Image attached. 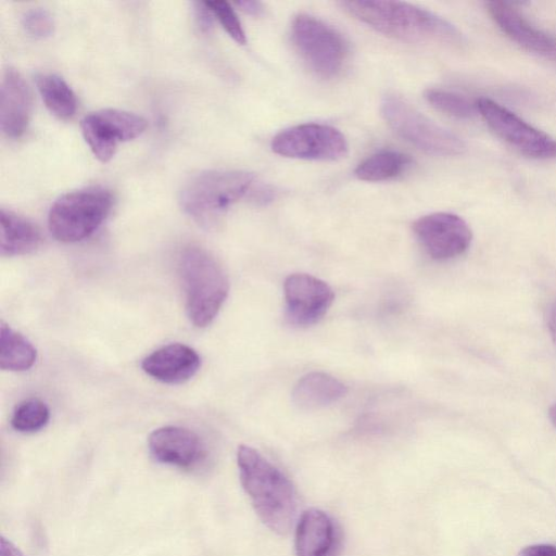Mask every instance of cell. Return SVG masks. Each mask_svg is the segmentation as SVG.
Returning <instances> with one entry per match:
<instances>
[{
  "label": "cell",
  "mask_w": 556,
  "mask_h": 556,
  "mask_svg": "<svg viewBox=\"0 0 556 556\" xmlns=\"http://www.w3.org/2000/svg\"><path fill=\"white\" fill-rule=\"evenodd\" d=\"M240 482L262 522L287 534L294 525L298 495L290 479L258 451L240 445L237 452Z\"/></svg>",
  "instance_id": "1"
},
{
  "label": "cell",
  "mask_w": 556,
  "mask_h": 556,
  "mask_svg": "<svg viewBox=\"0 0 556 556\" xmlns=\"http://www.w3.org/2000/svg\"><path fill=\"white\" fill-rule=\"evenodd\" d=\"M340 7L377 31L408 42L435 41L460 45L459 29L443 17L420 7L401 1L350 0Z\"/></svg>",
  "instance_id": "2"
},
{
  "label": "cell",
  "mask_w": 556,
  "mask_h": 556,
  "mask_svg": "<svg viewBox=\"0 0 556 556\" xmlns=\"http://www.w3.org/2000/svg\"><path fill=\"white\" fill-rule=\"evenodd\" d=\"M256 182L244 170L211 169L191 176L179 192V203L195 224L203 229L215 228L225 212L247 198Z\"/></svg>",
  "instance_id": "3"
},
{
  "label": "cell",
  "mask_w": 556,
  "mask_h": 556,
  "mask_svg": "<svg viewBox=\"0 0 556 556\" xmlns=\"http://www.w3.org/2000/svg\"><path fill=\"white\" fill-rule=\"evenodd\" d=\"M178 267L188 318L195 327H206L228 296V277L217 260L197 245L181 251Z\"/></svg>",
  "instance_id": "4"
},
{
  "label": "cell",
  "mask_w": 556,
  "mask_h": 556,
  "mask_svg": "<svg viewBox=\"0 0 556 556\" xmlns=\"http://www.w3.org/2000/svg\"><path fill=\"white\" fill-rule=\"evenodd\" d=\"M112 205V193L101 187L67 192L58 198L49 210V231L61 242L81 241L101 226Z\"/></svg>",
  "instance_id": "5"
},
{
  "label": "cell",
  "mask_w": 556,
  "mask_h": 556,
  "mask_svg": "<svg viewBox=\"0 0 556 556\" xmlns=\"http://www.w3.org/2000/svg\"><path fill=\"white\" fill-rule=\"evenodd\" d=\"M380 112L399 136L427 153L454 156L466 151V144L458 136L428 118L399 96H384Z\"/></svg>",
  "instance_id": "6"
},
{
  "label": "cell",
  "mask_w": 556,
  "mask_h": 556,
  "mask_svg": "<svg viewBox=\"0 0 556 556\" xmlns=\"http://www.w3.org/2000/svg\"><path fill=\"white\" fill-rule=\"evenodd\" d=\"M291 38L308 68L321 78L337 76L348 58L342 35L324 21L299 14L291 23Z\"/></svg>",
  "instance_id": "7"
},
{
  "label": "cell",
  "mask_w": 556,
  "mask_h": 556,
  "mask_svg": "<svg viewBox=\"0 0 556 556\" xmlns=\"http://www.w3.org/2000/svg\"><path fill=\"white\" fill-rule=\"evenodd\" d=\"M477 110L486 125L521 154L536 160L556 159V139L531 126L500 103L480 98Z\"/></svg>",
  "instance_id": "8"
},
{
  "label": "cell",
  "mask_w": 556,
  "mask_h": 556,
  "mask_svg": "<svg viewBox=\"0 0 556 556\" xmlns=\"http://www.w3.org/2000/svg\"><path fill=\"white\" fill-rule=\"evenodd\" d=\"M270 147L281 156L311 161H337L349 152L348 141L339 129L316 123L281 130L273 138Z\"/></svg>",
  "instance_id": "9"
},
{
  "label": "cell",
  "mask_w": 556,
  "mask_h": 556,
  "mask_svg": "<svg viewBox=\"0 0 556 556\" xmlns=\"http://www.w3.org/2000/svg\"><path fill=\"white\" fill-rule=\"evenodd\" d=\"M148 126L144 117L118 109H102L86 115L80 123L83 137L93 155L109 162L119 143L141 136Z\"/></svg>",
  "instance_id": "10"
},
{
  "label": "cell",
  "mask_w": 556,
  "mask_h": 556,
  "mask_svg": "<svg viewBox=\"0 0 556 556\" xmlns=\"http://www.w3.org/2000/svg\"><path fill=\"white\" fill-rule=\"evenodd\" d=\"M413 231L427 254L438 261L462 255L472 239L468 224L460 216L446 212L419 217L413 224Z\"/></svg>",
  "instance_id": "11"
},
{
  "label": "cell",
  "mask_w": 556,
  "mask_h": 556,
  "mask_svg": "<svg viewBox=\"0 0 556 556\" xmlns=\"http://www.w3.org/2000/svg\"><path fill=\"white\" fill-rule=\"evenodd\" d=\"M286 316L296 327L318 323L330 308L334 293L324 280L306 274L294 273L283 282Z\"/></svg>",
  "instance_id": "12"
},
{
  "label": "cell",
  "mask_w": 556,
  "mask_h": 556,
  "mask_svg": "<svg viewBox=\"0 0 556 556\" xmlns=\"http://www.w3.org/2000/svg\"><path fill=\"white\" fill-rule=\"evenodd\" d=\"M148 446L156 462L181 469H193L205 458L200 437L184 427L164 426L153 430Z\"/></svg>",
  "instance_id": "13"
},
{
  "label": "cell",
  "mask_w": 556,
  "mask_h": 556,
  "mask_svg": "<svg viewBox=\"0 0 556 556\" xmlns=\"http://www.w3.org/2000/svg\"><path fill=\"white\" fill-rule=\"evenodd\" d=\"M485 8L510 40L530 52L556 61V39L533 26L511 3L488 1Z\"/></svg>",
  "instance_id": "14"
},
{
  "label": "cell",
  "mask_w": 556,
  "mask_h": 556,
  "mask_svg": "<svg viewBox=\"0 0 556 556\" xmlns=\"http://www.w3.org/2000/svg\"><path fill=\"white\" fill-rule=\"evenodd\" d=\"M340 544V531L327 513L311 508L300 516L294 540L296 556H337Z\"/></svg>",
  "instance_id": "15"
},
{
  "label": "cell",
  "mask_w": 556,
  "mask_h": 556,
  "mask_svg": "<svg viewBox=\"0 0 556 556\" xmlns=\"http://www.w3.org/2000/svg\"><path fill=\"white\" fill-rule=\"evenodd\" d=\"M33 109L31 91L14 68L4 71L0 90V127L9 138H18L27 129Z\"/></svg>",
  "instance_id": "16"
},
{
  "label": "cell",
  "mask_w": 556,
  "mask_h": 556,
  "mask_svg": "<svg viewBox=\"0 0 556 556\" xmlns=\"http://www.w3.org/2000/svg\"><path fill=\"white\" fill-rule=\"evenodd\" d=\"M201 366L197 351L182 343L164 345L141 362L142 370L153 379L167 384H179L191 379Z\"/></svg>",
  "instance_id": "17"
},
{
  "label": "cell",
  "mask_w": 556,
  "mask_h": 556,
  "mask_svg": "<svg viewBox=\"0 0 556 556\" xmlns=\"http://www.w3.org/2000/svg\"><path fill=\"white\" fill-rule=\"evenodd\" d=\"M0 253L18 256L35 252L42 243L40 229L31 220L10 210L0 211Z\"/></svg>",
  "instance_id": "18"
},
{
  "label": "cell",
  "mask_w": 556,
  "mask_h": 556,
  "mask_svg": "<svg viewBox=\"0 0 556 556\" xmlns=\"http://www.w3.org/2000/svg\"><path fill=\"white\" fill-rule=\"evenodd\" d=\"M348 392L333 376L312 371L301 377L292 390L293 403L302 409H317L336 403Z\"/></svg>",
  "instance_id": "19"
},
{
  "label": "cell",
  "mask_w": 556,
  "mask_h": 556,
  "mask_svg": "<svg viewBox=\"0 0 556 556\" xmlns=\"http://www.w3.org/2000/svg\"><path fill=\"white\" fill-rule=\"evenodd\" d=\"M37 89L49 112L60 119H70L77 109L76 94L59 75L40 73L36 76Z\"/></svg>",
  "instance_id": "20"
},
{
  "label": "cell",
  "mask_w": 556,
  "mask_h": 556,
  "mask_svg": "<svg viewBox=\"0 0 556 556\" xmlns=\"http://www.w3.org/2000/svg\"><path fill=\"white\" fill-rule=\"evenodd\" d=\"M37 358L35 346L4 321L0 326V367L3 370L24 371L33 367Z\"/></svg>",
  "instance_id": "21"
},
{
  "label": "cell",
  "mask_w": 556,
  "mask_h": 556,
  "mask_svg": "<svg viewBox=\"0 0 556 556\" xmlns=\"http://www.w3.org/2000/svg\"><path fill=\"white\" fill-rule=\"evenodd\" d=\"M412 164L409 155L382 150L371 154L355 168V176L364 181H384L402 175Z\"/></svg>",
  "instance_id": "22"
},
{
  "label": "cell",
  "mask_w": 556,
  "mask_h": 556,
  "mask_svg": "<svg viewBox=\"0 0 556 556\" xmlns=\"http://www.w3.org/2000/svg\"><path fill=\"white\" fill-rule=\"evenodd\" d=\"M424 96L434 109L455 118L469 119L478 112L476 103L455 91L429 88Z\"/></svg>",
  "instance_id": "23"
},
{
  "label": "cell",
  "mask_w": 556,
  "mask_h": 556,
  "mask_svg": "<svg viewBox=\"0 0 556 556\" xmlns=\"http://www.w3.org/2000/svg\"><path fill=\"white\" fill-rule=\"evenodd\" d=\"M49 419L50 410L47 404L38 399H29L15 407L11 426L18 432L31 433L42 429Z\"/></svg>",
  "instance_id": "24"
},
{
  "label": "cell",
  "mask_w": 556,
  "mask_h": 556,
  "mask_svg": "<svg viewBox=\"0 0 556 556\" xmlns=\"http://www.w3.org/2000/svg\"><path fill=\"white\" fill-rule=\"evenodd\" d=\"M205 3L227 34L238 43L245 45V33L231 4L222 0L205 1Z\"/></svg>",
  "instance_id": "25"
},
{
  "label": "cell",
  "mask_w": 556,
  "mask_h": 556,
  "mask_svg": "<svg viewBox=\"0 0 556 556\" xmlns=\"http://www.w3.org/2000/svg\"><path fill=\"white\" fill-rule=\"evenodd\" d=\"M24 29L33 37L47 38L53 34L54 20L45 9H31L22 17Z\"/></svg>",
  "instance_id": "26"
},
{
  "label": "cell",
  "mask_w": 556,
  "mask_h": 556,
  "mask_svg": "<svg viewBox=\"0 0 556 556\" xmlns=\"http://www.w3.org/2000/svg\"><path fill=\"white\" fill-rule=\"evenodd\" d=\"M277 195V191L269 185L255 182L251 189L248 200L257 205H266Z\"/></svg>",
  "instance_id": "27"
},
{
  "label": "cell",
  "mask_w": 556,
  "mask_h": 556,
  "mask_svg": "<svg viewBox=\"0 0 556 556\" xmlns=\"http://www.w3.org/2000/svg\"><path fill=\"white\" fill-rule=\"evenodd\" d=\"M194 17L197 26L202 33H210L213 27V13L204 2H194Z\"/></svg>",
  "instance_id": "28"
},
{
  "label": "cell",
  "mask_w": 556,
  "mask_h": 556,
  "mask_svg": "<svg viewBox=\"0 0 556 556\" xmlns=\"http://www.w3.org/2000/svg\"><path fill=\"white\" fill-rule=\"evenodd\" d=\"M520 556H556V546L552 544H533L525 547Z\"/></svg>",
  "instance_id": "29"
},
{
  "label": "cell",
  "mask_w": 556,
  "mask_h": 556,
  "mask_svg": "<svg viewBox=\"0 0 556 556\" xmlns=\"http://www.w3.org/2000/svg\"><path fill=\"white\" fill-rule=\"evenodd\" d=\"M235 4L240 8L247 14L258 16L264 12V5L260 1L255 0H240L235 2Z\"/></svg>",
  "instance_id": "30"
},
{
  "label": "cell",
  "mask_w": 556,
  "mask_h": 556,
  "mask_svg": "<svg viewBox=\"0 0 556 556\" xmlns=\"http://www.w3.org/2000/svg\"><path fill=\"white\" fill-rule=\"evenodd\" d=\"M1 556H24L22 552L9 540L1 538Z\"/></svg>",
  "instance_id": "31"
},
{
  "label": "cell",
  "mask_w": 556,
  "mask_h": 556,
  "mask_svg": "<svg viewBox=\"0 0 556 556\" xmlns=\"http://www.w3.org/2000/svg\"><path fill=\"white\" fill-rule=\"evenodd\" d=\"M548 330L554 343L556 344V303L552 306L548 314Z\"/></svg>",
  "instance_id": "32"
},
{
  "label": "cell",
  "mask_w": 556,
  "mask_h": 556,
  "mask_svg": "<svg viewBox=\"0 0 556 556\" xmlns=\"http://www.w3.org/2000/svg\"><path fill=\"white\" fill-rule=\"evenodd\" d=\"M548 417H549L552 424L554 425V427L556 428V404H554L549 407Z\"/></svg>",
  "instance_id": "33"
}]
</instances>
